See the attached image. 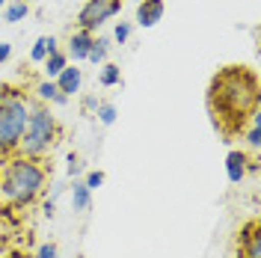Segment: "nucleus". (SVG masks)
<instances>
[{"label":"nucleus","instance_id":"27","mask_svg":"<svg viewBox=\"0 0 261 258\" xmlns=\"http://www.w3.org/2000/svg\"><path fill=\"white\" fill-rule=\"evenodd\" d=\"M6 3H9V0H0V9H3V6H6Z\"/></svg>","mask_w":261,"mask_h":258},{"label":"nucleus","instance_id":"16","mask_svg":"<svg viewBox=\"0 0 261 258\" xmlns=\"http://www.w3.org/2000/svg\"><path fill=\"white\" fill-rule=\"evenodd\" d=\"M65 65H68V57H65V50H63V48H57L54 54H48V60L42 63L45 81H57V78H60V71H63Z\"/></svg>","mask_w":261,"mask_h":258},{"label":"nucleus","instance_id":"26","mask_svg":"<svg viewBox=\"0 0 261 258\" xmlns=\"http://www.w3.org/2000/svg\"><path fill=\"white\" fill-rule=\"evenodd\" d=\"M9 57H12V42H0V65L9 63Z\"/></svg>","mask_w":261,"mask_h":258},{"label":"nucleus","instance_id":"22","mask_svg":"<svg viewBox=\"0 0 261 258\" xmlns=\"http://www.w3.org/2000/svg\"><path fill=\"white\" fill-rule=\"evenodd\" d=\"M81 181L86 184V190H92V193H95L98 187H104V181H107V175H104L101 169H86Z\"/></svg>","mask_w":261,"mask_h":258},{"label":"nucleus","instance_id":"19","mask_svg":"<svg viewBox=\"0 0 261 258\" xmlns=\"http://www.w3.org/2000/svg\"><path fill=\"white\" fill-rule=\"evenodd\" d=\"M92 116L98 119V125H101V128H113L116 119H119V107H116L113 101H101Z\"/></svg>","mask_w":261,"mask_h":258},{"label":"nucleus","instance_id":"1","mask_svg":"<svg viewBox=\"0 0 261 258\" xmlns=\"http://www.w3.org/2000/svg\"><path fill=\"white\" fill-rule=\"evenodd\" d=\"M208 113L223 137H241L249 119L261 110L258 74L249 65H223L208 83Z\"/></svg>","mask_w":261,"mask_h":258},{"label":"nucleus","instance_id":"11","mask_svg":"<svg viewBox=\"0 0 261 258\" xmlns=\"http://www.w3.org/2000/svg\"><path fill=\"white\" fill-rule=\"evenodd\" d=\"M54 83H57V89H60L65 98L77 95V92H81V86H83V68H77L74 63H68L63 71H60V78H57Z\"/></svg>","mask_w":261,"mask_h":258},{"label":"nucleus","instance_id":"25","mask_svg":"<svg viewBox=\"0 0 261 258\" xmlns=\"http://www.w3.org/2000/svg\"><path fill=\"white\" fill-rule=\"evenodd\" d=\"M98 104H101V98H98V95H83V101H81L83 113H95Z\"/></svg>","mask_w":261,"mask_h":258},{"label":"nucleus","instance_id":"5","mask_svg":"<svg viewBox=\"0 0 261 258\" xmlns=\"http://www.w3.org/2000/svg\"><path fill=\"white\" fill-rule=\"evenodd\" d=\"M119 12H122V0H86L77 9V27L98 33L107 21L119 18Z\"/></svg>","mask_w":261,"mask_h":258},{"label":"nucleus","instance_id":"28","mask_svg":"<svg viewBox=\"0 0 261 258\" xmlns=\"http://www.w3.org/2000/svg\"><path fill=\"white\" fill-rule=\"evenodd\" d=\"M128 3H134V6H137V3H143V0H128Z\"/></svg>","mask_w":261,"mask_h":258},{"label":"nucleus","instance_id":"18","mask_svg":"<svg viewBox=\"0 0 261 258\" xmlns=\"http://www.w3.org/2000/svg\"><path fill=\"white\" fill-rule=\"evenodd\" d=\"M98 83H101L104 89L122 86V65H116V63H104V65H98Z\"/></svg>","mask_w":261,"mask_h":258},{"label":"nucleus","instance_id":"12","mask_svg":"<svg viewBox=\"0 0 261 258\" xmlns=\"http://www.w3.org/2000/svg\"><path fill=\"white\" fill-rule=\"evenodd\" d=\"M110 48H113L110 36H101V33H95V36H92V45H89V54H86V63H89V65L110 63Z\"/></svg>","mask_w":261,"mask_h":258},{"label":"nucleus","instance_id":"23","mask_svg":"<svg viewBox=\"0 0 261 258\" xmlns=\"http://www.w3.org/2000/svg\"><path fill=\"white\" fill-rule=\"evenodd\" d=\"M65 172H68V178H71V181H81V178H83V172H86V169H83L81 154H74V151L68 154V166H65Z\"/></svg>","mask_w":261,"mask_h":258},{"label":"nucleus","instance_id":"17","mask_svg":"<svg viewBox=\"0 0 261 258\" xmlns=\"http://www.w3.org/2000/svg\"><path fill=\"white\" fill-rule=\"evenodd\" d=\"M241 140H244V145L249 148V151H255V154H258V148H261V110L249 119V125L244 128Z\"/></svg>","mask_w":261,"mask_h":258},{"label":"nucleus","instance_id":"10","mask_svg":"<svg viewBox=\"0 0 261 258\" xmlns=\"http://www.w3.org/2000/svg\"><path fill=\"white\" fill-rule=\"evenodd\" d=\"M246 163H249V154L244 148H231L226 154V178L228 184H244V178L249 175L246 172Z\"/></svg>","mask_w":261,"mask_h":258},{"label":"nucleus","instance_id":"21","mask_svg":"<svg viewBox=\"0 0 261 258\" xmlns=\"http://www.w3.org/2000/svg\"><path fill=\"white\" fill-rule=\"evenodd\" d=\"M65 193V184H50V190H48V196H45V202H42V211L45 214H54L57 211V202H60V196Z\"/></svg>","mask_w":261,"mask_h":258},{"label":"nucleus","instance_id":"20","mask_svg":"<svg viewBox=\"0 0 261 258\" xmlns=\"http://www.w3.org/2000/svg\"><path fill=\"white\" fill-rule=\"evenodd\" d=\"M130 36H134V21H116L110 42H113V45H128Z\"/></svg>","mask_w":261,"mask_h":258},{"label":"nucleus","instance_id":"15","mask_svg":"<svg viewBox=\"0 0 261 258\" xmlns=\"http://www.w3.org/2000/svg\"><path fill=\"white\" fill-rule=\"evenodd\" d=\"M0 12H3V18H0L3 24H21V21H27V15H30V3L27 0H9Z\"/></svg>","mask_w":261,"mask_h":258},{"label":"nucleus","instance_id":"9","mask_svg":"<svg viewBox=\"0 0 261 258\" xmlns=\"http://www.w3.org/2000/svg\"><path fill=\"white\" fill-rule=\"evenodd\" d=\"M30 101H36V104H45V107H65V104H68V98L57 89V83L45 81V78L33 86V98H30Z\"/></svg>","mask_w":261,"mask_h":258},{"label":"nucleus","instance_id":"4","mask_svg":"<svg viewBox=\"0 0 261 258\" xmlns=\"http://www.w3.org/2000/svg\"><path fill=\"white\" fill-rule=\"evenodd\" d=\"M30 113V98L15 86H0V158L15 154Z\"/></svg>","mask_w":261,"mask_h":258},{"label":"nucleus","instance_id":"2","mask_svg":"<svg viewBox=\"0 0 261 258\" xmlns=\"http://www.w3.org/2000/svg\"><path fill=\"white\" fill-rule=\"evenodd\" d=\"M48 190V166L21 154H9L0 166V205L30 208Z\"/></svg>","mask_w":261,"mask_h":258},{"label":"nucleus","instance_id":"24","mask_svg":"<svg viewBox=\"0 0 261 258\" xmlns=\"http://www.w3.org/2000/svg\"><path fill=\"white\" fill-rule=\"evenodd\" d=\"M36 258H60V246L57 243H42L39 249H36Z\"/></svg>","mask_w":261,"mask_h":258},{"label":"nucleus","instance_id":"7","mask_svg":"<svg viewBox=\"0 0 261 258\" xmlns=\"http://www.w3.org/2000/svg\"><path fill=\"white\" fill-rule=\"evenodd\" d=\"M166 15V3L163 0H143V3H137V18H134V24L137 27H143V30H151V27H158Z\"/></svg>","mask_w":261,"mask_h":258},{"label":"nucleus","instance_id":"8","mask_svg":"<svg viewBox=\"0 0 261 258\" xmlns=\"http://www.w3.org/2000/svg\"><path fill=\"white\" fill-rule=\"evenodd\" d=\"M92 36L95 33L89 30H71V36H68V42H65V57H68V63H86V54H89V45H92Z\"/></svg>","mask_w":261,"mask_h":258},{"label":"nucleus","instance_id":"3","mask_svg":"<svg viewBox=\"0 0 261 258\" xmlns=\"http://www.w3.org/2000/svg\"><path fill=\"white\" fill-rule=\"evenodd\" d=\"M60 140V122L50 107L45 104H36L30 101V113H27V125L21 134V143H18L15 154L21 158H30V161H45L54 145Z\"/></svg>","mask_w":261,"mask_h":258},{"label":"nucleus","instance_id":"13","mask_svg":"<svg viewBox=\"0 0 261 258\" xmlns=\"http://www.w3.org/2000/svg\"><path fill=\"white\" fill-rule=\"evenodd\" d=\"M68 202H71V211L74 214H86L92 208V190H86L83 181H71L68 187Z\"/></svg>","mask_w":261,"mask_h":258},{"label":"nucleus","instance_id":"14","mask_svg":"<svg viewBox=\"0 0 261 258\" xmlns=\"http://www.w3.org/2000/svg\"><path fill=\"white\" fill-rule=\"evenodd\" d=\"M60 48V42H57V36H39L36 42H33L30 48V63H45L48 60V54H54V50Z\"/></svg>","mask_w":261,"mask_h":258},{"label":"nucleus","instance_id":"6","mask_svg":"<svg viewBox=\"0 0 261 258\" xmlns=\"http://www.w3.org/2000/svg\"><path fill=\"white\" fill-rule=\"evenodd\" d=\"M238 258H261V235L258 220H249L238 231Z\"/></svg>","mask_w":261,"mask_h":258}]
</instances>
